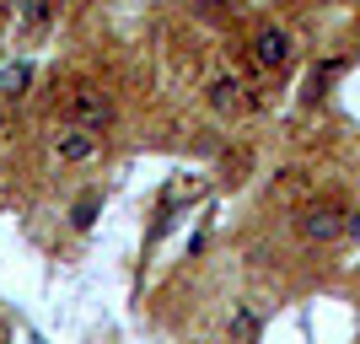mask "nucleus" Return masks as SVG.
Segmentation results:
<instances>
[{
    "label": "nucleus",
    "mask_w": 360,
    "mask_h": 344,
    "mask_svg": "<svg viewBox=\"0 0 360 344\" xmlns=\"http://www.w3.org/2000/svg\"><path fill=\"white\" fill-rule=\"evenodd\" d=\"M103 189H97V183H91V189H81V194L70 199V215H65V221H70V231H91V221H97V215H103Z\"/></svg>",
    "instance_id": "nucleus-7"
},
{
    "label": "nucleus",
    "mask_w": 360,
    "mask_h": 344,
    "mask_svg": "<svg viewBox=\"0 0 360 344\" xmlns=\"http://www.w3.org/2000/svg\"><path fill=\"white\" fill-rule=\"evenodd\" d=\"M27 87H32V65H6V70H0V97H6V103L27 97Z\"/></svg>",
    "instance_id": "nucleus-8"
},
{
    "label": "nucleus",
    "mask_w": 360,
    "mask_h": 344,
    "mask_svg": "<svg viewBox=\"0 0 360 344\" xmlns=\"http://www.w3.org/2000/svg\"><path fill=\"white\" fill-rule=\"evenodd\" d=\"M65 124L70 129H86V135H103L108 140V129L119 124V108H113V97H108L103 87H75V91H65Z\"/></svg>",
    "instance_id": "nucleus-1"
},
{
    "label": "nucleus",
    "mask_w": 360,
    "mask_h": 344,
    "mask_svg": "<svg viewBox=\"0 0 360 344\" xmlns=\"http://www.w3.org/2000/svg\"><path fill=\"white\" fill-rule=\"evenodd\" d=\"M296 237L323 248V242H339L345 237V205L339 199H312V205L296 210Z\"/></svg>",
    "instance_id": "nucleus-3"
},
{
    "label": "nucleus",
    "mask_w": 360,
    "mask_h": 344,
    "mask_svg": "<svg viewBox=\"0 0 360 344\" xmlns=\"http://www.w3.org/2000/svg\"><path fill=\"white\" fill-rule=\"evenodd\" d=\"M108 140L103 135H86V129H70V124H60L54 135H49V156H54V167H97L103 162Z\"/></svg>",
    "instance_id": "nucleus-4"
},
{
    "label": "nucleus",
    "mask_w": 360,
    "mask_h": 344,
    "mask_svg": "<svg viewBox=\"0 0 360 344\" xmlns=\"http://www.w3.org/2000/svg\"><path fill=\"white\" fill-rule=\"evenodd\" d=\"M0 129H6V103H0Z\"/></svg>",
    "instance_id": "nucleus-11"
},
{
    "label": "nucleus",
    "mask_w": 360,
    "mask_h": 344,
    "mask_svg": "<svg viewBox=\"0 0 360 344\" xmlns=\"http://www.w3.org/2000/svg\"><path fill=\"white\" fill-rule=\"evenodd\" d=\"M248 54H253V65L264 75H280L296 60V38H290V27H280V22H258L253 38H248Z\"/></svg>",
    "instance_id": "nucleus-2"
},
{
    "label": "nucleus",
    "mask_w": 360,
    "mask_h": 344,
    "mask_svg": "<svg viewBox=\"0 0 360 344\" xmlns=\"http://www.w3.org/2000/svg\"><path fill=\"white\" fill-rule=\"evenodd\" d=\"M205 103L215 108V113H237V108H253L258 103V91H248L237 81V75H210V81H205Z\"/></svg>",
    "instance_id": "nucleus-5"
},
{
    "label": "nucleus",
    "mask_w": 360,
    "mask_h": 344,
    "mask_svg": "<svg viewBox=\"0 0 360 344\" xmlns=\"http://www.w3.org/2000/svg\"><path fill=\"white\" fill-rule=\"evenodd\" d=\"M345 242L360 248V210H345Z\"/></svg>",
    "instance_id": "nucleus-10"
},
{
    "label": "nucleus",
    "mask_w": 360,
    "mask_h": 344,
    "mask_svg": "<svg viewBox=\"0 0 360 344\" xmlns=\"http://www.w3.org/2000/svg\"><path fill=\"white\" fill-rule=\"evenodd\" d=\"M258 333H264V312H258L253 301H237L231 317H226V339H231V344H253Z\"/></svg>",
    "instance_id": "nucleus-6"
},
{
    "label": "nucleus",
    "mask_w": 360,
    "mask_h": 344,
    "mask_svg": "<svg viewBox=\"0 0 360 344\" xmlns=\"http://www.w3.org/2000/svg\"><path fill=\"white\" fill-rule=\"evenodd\" d=\"M16 16H22V27H27V32H44V27H54V6H22Z\"/></svg>",
    "instance_id": "nucleus-9"
}]
</instances>
